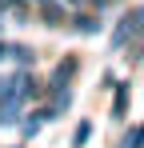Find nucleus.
<instances>
[{
  "instance_id": "f03ea898",
  "label": "nucleus",
  "mask_w": 144,
  "mask_h": 148,
  "mask_svg": "<svg viewBox=\"0 0 144 148\" xmlns=\"http://www.w3.org/2000/svg\"><path fill=\"white\" fill-rule=\"evenodd\" d=\"M32 0H0V12H12V20H28Z\"/></svg>"
},
{
  "instance_id": "7ed1b4c3",
  "label": "nucleus",
  "mask_w": 144,
  "mask_h": 148,
  "mask_svg": "<svg viewBox=\"0 0 144 148\" xmlns=\"http://www.w3.org/2000/svg\"><path fill=\"white\" fill-rule=\"evenodd\" d=\"M124 108H128V84H120L116 100H112V116H116V120H124Z\"/></svg>"
},
{
  "instance_id": "20e7f679",
  "label": "nucleus",
  "mask_w": 144,
  "mask_h": 148,
  "mask_svg": "<svg viewBox=\"0 0 144 148\" xmlns=\"http://www.w3.org/2000/svg\"><path fill=\"white\" fill-rule=\"evenodd\" d=\"M88 136H92V120H80L76 124V136H72V148H84Z\"/></svg>"
},
{
  "instance_id": "f257e3e1",
  "label": "nucleus",
  "mask_w": 144,
  "mask_h": 148,
  "mask_svg": "<svg viewBox=\"0 0 144 148\" xmlns=\"http://www.w3.org/2000/svg\"><path fill=\"white\" fill-rule=\"evenodd\" d=\"M68 28L76 36H92V32H100V16H92L88 8H76V16H68Z\"/></svg>"
},
{
  "instance_id": "423d86ee",
  "label": "nucleus",
  "mask_w": 144,
  "mask_h": 148,
  "mask_svg": "<svg viewBox=\"0 0 144 148\" xmlns=\"http://www.w3.org/2000/svg\"><path fill=\"white\" fill-rule=\"evenodd\" d=\"M4 56H8V44H0V60H4Z\"/></svg>"
},
{
  "instance_id": "39448f33",
  "label": "nucleus",
  "mask_w": 144,
  "mask_h": 148,
  "mask_svg": "<svg viewBox=\"0 0 144 148\" xmlns=\"http://www.w3.org/2000/svg\"><path fill=\"white\" fill-rule=\"evenodd\" d=\"M124 144H132V148H144V124L136 128V132H132V136H128V140H124Z\"/></svg>"
}]
</instances>
